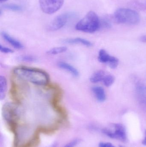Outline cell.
<instances>
[{
  "label": "cell",
  "instance_id": "4316f807",
  "mask_svg": "<svg viewBox=\"0 0 146 147\" xmlns=\"http://www.w3.org/2000/svg\"><path fill=\"white\" fill-rule=\"evenodd\" d=\"M8 0H0V2H1V3L4 2H6Z\"/></svg>",
  "mask_w": 146,
  "mask_h": 147
},
{
  "label": "cell",
  "instance_id": "5b68a950",
  "mask_svg": "<svg viewBox=\"0 0 146 147\" xmlns=\"http://www.w3.org/2000/svg\"><path fill=\"white\" fill-rule=\"evenodd\" d=\"M102 133L111 139H115L122 142L127 140V131L124 125L121 123H114L109 127L105 128Z\"/></svg>",
  "mask_w": 146,
  "mask_h": 147
},
{
  "label": "cell",
  "instance_id": "3957f363",
  "mask_svg": "<svg viewBox=\"0 0 146 147\" xmlns=\"http://www.w3.org/2000/svg\"><path fill=\"white\" fill-rule=\"evenodd\" d=\"M2 115L9 129L13 134L14 137L19 136L17 130L19 115L15 105L11 103H5L2 108Z\"/></svg>",
  "mask_w": 146,
  "mask_h": 147
},
{
  "label": "cell",
  "instance_id": "52a82bcc",
  "mask_svg": "<svg viewBox=\"0 0 146 147\" xmlns=\"http://www.w3.org/2000/svg\"><path fill=\"white\" fill-rule=\"evenodd\" d=\"M64 0H39V5L42 11L48 14L55 13L61 8Z\"/></svg>",
  "mask_w": 146,
  "mask_h": 147
},
{
  "label": "cell",
  "instance_id": "8992f818",
  "mask_svg": "<svg viewBox=\"0 0 146 147\" xmlns=\"http://www.w3.org/2000/svg\"><path fill=\"white\" fill-rule=\"evenodd\" d=\"M76 16L75 13L68 12L61 14L56 17L50 23L48 28L51 31H55L62 28L65 26L69 19Z\"/></svg>",
  "mask_w": 146,
  "mask_h": 147
},
{
  "label": "cell",
  "instance_id": "ba28073f",
  "mask_svg": "<svg viewBox=\"0 0 146 147\" xmlns=\"http://www.w3.org/2000/svg\"><path fill=\"white\" fill-rule=\"evenodd\" d=\"M1 35L3 39L15 49L19 50L24 49V45L21 41L12 37L7 33L2 32Z\"/></svg>",
  "mask_w": 146,
  "mask_h": 147
},
{
  "label": "cell",
  "instance_id": "7a4b0ae2",
  "mask_svg": "<svg viewBox=\"0 0 146 147\" xmlns=\"http://www.w3.org/2000/svg\"><path fill=\"white\" fill-rule=\"evenodd\" d=\"M75 28L80 32L93 33L101 28V21L97 15L91 11L77 23Z\"/></svg>",
  "mask_w": 146,
  "mask_h": 147
},
{
  "label": "cell",
  "instance_id": "e0dca14e",
  "mask_svg": "<svg viewBox=\"0 0 146 147\" xmlns=\"http://www.w3.org/2000/svg\"><path fill=\"white\" fill-rule=\"evenodd\" d=\"M112 56L109 55V53L103 49H101L99 52L98 59L99 61L103 63L108 64Z\"/></svg>",
  "mask_w": 146,
  "mask_h": 147
},
{
  "label": "cell",
  "instance_id": "484cf974",
  "mask_svg": "<svg viewBox=\"0 0 146 147\" xmlns=\"http://www.w3.org/2000/svg\"><path fill=\"white\" fill-rule=\"evenodd\" d=\"M142 145L146 146V131L145 132V136L144 140L142 141Z\"/></svg>",
  "mask_w": 146,
  "mask_h": 147
},
{
  "label": "cell",
  "instance_id": "7c38bea8",
  "mask_svg": "<svg viewBox=\"0 0 146 147\" xmlns=\"http://www.w3.org/2000/svg\"><path fill=\"white\" fill-rule=\"evenodd\" d=\"M136 93L140 103L146 106V86L138 85L136 88Z\"/></svg>",
  "mask_w": 146,
  "mask_h": 147
},
{
  "label": "cell",
  "instance_id": "83f0119b",
  "mask_svg": "<svg viewBox=\"0 0 146 147\" xmlns=\"http://www.w3.org/2000/svg\"><path fill=\"white\" fill-rule=\"evenodd\" d=\"M119 147H126L123 146H119Z\"/></svg>",
  "mask_w": 146,
  "mask_h": 147
},
{
  "label": "cell",
  "instance_id": "ffe728a7",
  "mask_svg": "<svg viewBox=\"0 0 146 147\" xmlns=\"http://www.w3.org/2000/svg\"><path fill=\"white\" fill-rule=\"evenodd\" d=\"M115 77L112 75H105L103 80V82L105 86L109 87L111 86L115 82Z\"/></svg>",
  "mask_w": 146,
  "mask_h": 147
},
{
  "label": "cell",
  "instance_id": "603a6c76",
  "mask_svg": "<svg viewBox=\"0 0 146 147\" xmlns=\"http://www.w3.org/2000/svg\"><path fill=\"white\" fill-rule=\"evenodd\" d=\"M81 142V140L79 139H75L66 144L63 147H75Z\"/></svg>",
  "mask_w": 146,
  "mask_h": 147
},
{
  "label": "cell",
  "instance_id": "d6986e66",
  "mask_svg": "<svg viewBox=\"0 0 146 147\" xmlns=\"http://www.w3.org/2000/svg\"><path fill=\"white\" fill-rule=\"evenodd\" d=\"M3 8L4 9L11 10L15 12H19L23 9V8L20 5L13 3H8L3 5Z\"/></svg>",
  "mask_w": 146,
  "mask_h": 147
},
{
  "label": "cell",
  "instance_id": "30bf717a",
  "mask_svg": "<svg viewBox=\"0 0 146 147\" xmlns=\"http://www.w3.org/2000/svg\"><path fill=\"white\" fill-rule=\"evenodd\" d=\"M63 42L68 45H81L88 47H91L93 45L92 43L88 40L79 37L66 39L63 40Z\"/></svg>",
  "mask_w": 146,
  "mask_h": 147
},
{
  "label": "cell",
  "instance_id": "d4e9b609",
  "mask_svg": "<svg viewBox=\"0 0 146 147\" xmlns=\"http://www.w3.org/2000/svg\"><path fill=\"white\" fill-rule=\"evenodd\" d=\"M140 40L141 42L146 43V35L142 36V37L141 38Z\"/></svg>",
  "mask_w": 146,
  "mask_h": 147
},
{
  "label": "cell",
  "instance_id": "7402d4cb",
  "mask_svg": "<svg viewBox=\"0 0 146 147\" xmlns=\"http://www.w3.org/2000/svg\"><path fill=\"white\" fill-rule=\"evenodd\" d=\"M0 51L1 53L4 54H11L14 52V51L13 49L5 46L2 45L1 44L0 45Z\"/></svg>",
  "mask_w": 146,
  "mask_h": 147
},
{
  "label": "cell",
  "instance_id": "6da1fadb",
  "mask_svg": "<svg viewBox=\"0 0 146 147\" xmlns=\"http://www.w3.org/2000/svg\"><path fill=\"white\" fill-rule=\"evenodd\" d=\"M13 73L20 79L39 86L48 85L50 80L49 74L39 68L22 65L17 66L13 70Z\"/></svg>",
  "mask_w": 146,
  "mask_h": 147
},
{
  "label": "cell",
  "instance_id": "5bb4252c",
  "mask_svg": "<svg viewBox=\"0 0 146 147\" xmlns=\"http://www.w3.org/2000/svg\"><path fill=\"white\" fill-rule=\"evenodd\" d=\"M8 84L7 79L5 76H0V99L3 100L6 97L7 90Z\"/></svg>",
  "mask_w": 146,
  "mask_h": 147
},
{
  "label": "cell",
  "instance_id": "9a60e30c",
  "mask_svg": "<svg viewBox=\"0 0 146 147\" xmlns=\"http://www.w3.org/2000/svg\"><path fill=\"white\" fill-rule=\"evenodd\" d=\"M67 50V47L66 46L56 47L48 50L46 54L49 56H55L66 53Z\"/></svg>",
  "mask_w": 146,
  "mask_h": 147
},
{
  "label": "cell",
  "instance_id": "277c9868",
  "mask_svg": "<svg viewBox=\"0 0 146 147\" xmlns=\"http://www.w3.org/2000/svg\"><path fill=\"white\" fill-rule=\"evenodd\" d=\"M114 17L117 22L122 24L135 25L140 20L139 13L129 9H118L114 13Z\"/></svg>",
  "mask_w": 146,
  "mask_h": 147
},
{
  "label": "cell",
  "instance_id": "cb8c5ba5",
  "mask_svg": "<svg viewBox=\"0 0 146 147\" xmlns=\"http://www.w3.org/2000/svg\"><path fill=\"white\" fill-rule=\"evenodd\" d=\"M99 147H115L110 142H100L99 144Z\"/></svg>",
  "mask_w": 146,
  "mask_h": 147
},
{
  "label": "cell",
  "instance_id": "44dd1931",
  "mask_svg": "<svg viewBox=\"0 0 146 147\" xmlns=\"http://www.w3.org/2000/svg\"><path fill=\"white\" fill-rule=\"evenodd\" d=\"M118 64H119V60L117 58L115 57L112 56L109 62L107 64L111 69H115L117 67Z\"/></svg>",
  "mask_w": 146,
  "mask_h": 147
},
{
  "label": "cell",
  "instance_id": "8fae6325",
  "mask_svg": "<svg viewBox=\"0 0 146 147\" xmlns=\"http://www.w3.org/2000/svg\"><path fill=\"white\" fill-rule=\"evenodd\" d=\"M40 133L36 130L32 137L25 143L17 147H37L40 144Z\"/></svg>",
  "mask_w": 146,
  "mask_h": 147
},
{
  "label": "cell",
  "instance_id": "9c48e42d",
  "mask_svg": "<svg viewBox=\"0 0 146 147\" xmlns=\"http://www.w3.org/2000/svg\"><path fill=\"white\" fill-rule=\"evenodd\" d=\"M57 66L61 69L65 71L74 78H78L80 73L77 68L67 62L61 61L57 63Z\"/></svg>",
  "mask_w": 146,
  "mask_h": 147
},
{
  "label": "cell",
  "instance_id": "2e32d148",
  "mask_svg": "<svg viewBox=\"0 0 146 147\" xmlns=\"http://www.w3.org/2000/svg\"><path fill=\"white\" fill-rule=\"evenodd\" d=\"M105 76V72L103 71H97L91 75L90 79V81L93 83H98L103 81Z\"/></svg>",
  "mask_w": 146,
  "mask_h": 147
},
{
  "label": "cell",
  "instance_id": "4fadbf2b",
  "mask_svg": "<svg viewBox=\"0 0 146 147\" xmlns=\"http://www.w3.org/2000/svg\"><path fill=\"white\" fill-rule=\"evenodd\" d=\"M93 93L99 102H103L106 99V95L104 89L99 86H93L92 88Z\"/></svg>",
  "mask_w": 146,
  "mask_h": 147
},
{
  "label": "cell",
  "instance_id": "ac0fdd59",
  "mask_svg": "<svg viewBox=\"0 0 146 147\" xmlns=\"http://www.w3.org/2000/svg\"><path fill=\"white\" fill-rule=\"evenodd\" d=\"M18 59L21 62L25 63H33L36 62L37 58L36 57L30 54H24L18 57Z\"/></svg>",
  "mask_w": 146,
  "mask_h": 147
}]
</instances>
